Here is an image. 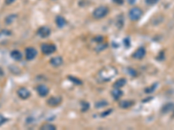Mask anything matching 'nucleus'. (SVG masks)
<instances>
[{
    "mask_svg": "<svg viewBox=\"0 0 174 130\" xmlns=\"http://www.w3.org/2000/svg\"><path fill=\"white\" fill-rule=\"evenodd\" d=\"M117 73H118V71L114 67L106 66L99 71V77L100 80H102L104 82H107V81H110L111 79H112L117 75Z\"/></svg>",
    "mask_w": 174,
    "mask_h": 130,
    "instance_id": "1",
    "label": "nucleus"
},
{
    "mask_svg": "<svg viewBox=\"0 0 174 130\" xmlns=\"http://www.w3.org/2000/svg\"><path fill=\"white\" fill-rule=\"evenodd\" d=\"M108 8L105 5H101V6H99L98 8H96L93 11V17L94 18L96 19H100V18H105L107 14H108Z\"/></svg>",
    "mask_w": 174,
    "mask_h": 130,
    "instance_id": "2",
    "label": "nucleus"
},
{
    "mask_svg": "<svg viewBox=\"0 0 174 130\" xmlns=\"http://www.w3.org/2000/svg\"><path fill=\"white\" fill-rule=\"evenodd\" d=\"M143 14L142 10L139 7H133L129 11V18L132 21H138Z\"/></svg>",
    "mask_w": 174,
    "mask_h": 130,
    "instance_id": "3",
    "label": "nucleus"
},
{
    "mask_svg": "<svg viewBox=\"0 0 174 130\" xmlns=\"http://www.w3.org/2000/svg\"><path fill=\"white\" fill-rule=\"evenodd\" d=\"M41 51L43 54L46 55H50L56 51V46L54 44H50V43H45L42 44L41 46Z\"/></svg>",
    "mask_w": 174,
    "mask_h": 130,
    "instance_id": "4",
    "label": "nucleus"
},
{
    "mask_svg": "<svg viewBox=\"0 0 174 130\" xmlns=\"http://www.w3.org/2000/svg\"><path fill=\"white\" fill-rule=\"evenodd\" d=\"M37 51L36 49L32 48V47H29L26 49L25 51V57L27 60L31 61V60H33L36 57H37Z\"/></svg>",
    "mask_w": 174,
    "mask_h": 130,
    "instance_id": "5",
    "label": "nucleus"
},
{
    "mask_svg": "<svg viewBox=\"0 0 174 130\" xmlns=\"http://www.w3.org/2000/svg\"><path fill=\"white\" fill-rule=\"evenodd\" d=\"M50 34H51V30H50L47 26L40 27V28L37 30V35H38L40 37L46 38V37L49 36Z\"/></svg>",
    "mask_w": 174,
    "mask_h": 130,
    "instance_id": "6",
    "label": "nucleus"
},
{
    "mask_svg": "<svg viewBox=\"0 0 174 130\" xmlns=\"http://www.w3.org/2000/svg\"><path fill=\"white\" fill-rule=\"evenodd\" d=\"M37 93H38V95H39L40 96L43 97V96H46L48 95V93H49V89L47 88L46 85L41 84V85H38V86H37Z\"/></svg>",
    "mask_w": 174,
    "mask_h": 130,
    "instance_id": "7",
    "label": "nucleus"
},
{
    "mask_svg": "<svg viewBox=\"0 0 174 130\" xmlns=\"http://www.w3.org/2000/svg\"><path fill=\"white\" fill-rule=\"evenodd\" d=\"M18 96L21 98V99H27L30 97L31 96V93L30 91L26 89V88H20L18 90Z\"/></svg>",
    "mask_w": 174,
    "mask_h": 130,
    "instance_id": "8",
    "label": "nucleus"
},
{
    "mask_svg": "<svg viewBox=\"0 0 174 130\" xmlns=\"http://www.w3.org/2000/svg\"><path fill=\"white\" fill-rule=\"evenodd\" d=\"M145 49L143 48V47H140L133 54V57L136 58V59H142L145 56Z\"/></svg>",
    "mask_w": 174,
    "mask_h": 130,
    "instance_id": "9",
    "label": "nucleus"
},
{
    "mask_svg": "<svg viewBox=\"0 0 174 130\" xmlns=\"http://www.w3.org/2000/svg\"><path fill=\"white\" fill-rule=\"evenodd\" d=\"M60 102H61V98L60 97H51L47 101L48 105H50L51 107H56L58 104H60Z\"/></svg>",
    "mask_w": 174,
    "mask_h": 130,
    "instance_id": "10",
    "label": "nucleus"
},
{
    "mask_svg": "<svg viewBox=\"0 0 174 130\" xmlns=\"http://www.w3.org/2000/svg\"><path fill=\"white\" fill-rule=\"evenodd\" d=\"M51 64L54 67H58L63 63V59L60 57H55L51 59Z\"/></svg>",
    "mask_w": 174,
    "mask_h": 130,
    "instance_id": "11",
    "label": "nucleus"
},
{
    "mask_svg": "<svg viewBox=\"0 0 174 130\" xmlns=\"http://www.w3.org/2000/svg\"><path fill=\"white\" fill-rule=\"evenodd\" d=\"M111 95H112V96H113V98H114L115 100H118V99H119V98L122 96L123 92L120 90V89L114 88L113 90L111 91Z\"/></svg>",
    "mask_w": 174,
    "mask_h": 130,
    "instance_id": "12",
    "label": "nucleus"
},
{
    "mask_svg": "<svg viewBox=\"0 0 174 130\" xmlns=\"http://www.w3.org/2000/svg\"><path fill=\"white\" fill-rule=\"evenodd\" d=\"M56 24L58 25V27L63 28L66 24V21H65V19L63 17L58 16V17L56 18Z\"/></svg>",
    "mask_w": 174,
    "mask_h": 130,
    "instance_id": "13",
    "label": "nucleus"
},
{
    "mask_svg": "<svg viewBox=\"0 0 174 130\" xmlns=\"http://www.w3.org/2000/svg\"><path fill=\"white\" fill-rule=\"evenodd\" d=\"M11 57L16 61H20L22 59V57H23L22 53L20 51H12V53H11Z\"/></svg>",
    "mask_w": 174,
    "mask_h": 130,
    "instance_id": "14",
    "label": "nucleus"
},
{
    "mask_svg": "<svg viewBox=\"0 0 174 130\" xmlns=\"http://www.w3.org/2000/svg\"><path fill=\"white\" fill-rule=\"evenodd\" d=\"M126 83V80L124 78H122V79H118V81L115 82V83L113 84V87L114 88H118V89H120L122 87H124Z\"/></svg>",
    "mask_w": 174,
    "mask_h": 130,
    "instance_id": "15",
    "label": "nucleus"
},
{
    "mask_svg": "<svg viewBox=\"0 0 174 130\" xmlns=\"http://www.w3.org/2000/svg\"><path fill=\"white\" fill-rule=\"evenodd\" d=\"M133 105V101H122L119 103V107L122 108H128L130 107H132Z\"/></svg>",
    "mask_w": 174,
    "mask_h": 130,
    "instance_id": "16",
    "label": "nucleus"
},
{
    "mask_svg": "<svg viewBox=\"0 0 174 130\" xmlns=\"http://www.w3.org/2000/svg\"><path fill=\"white\" fill-rule=\"evenodd\" d=\"M173 108H174V104L173 103H167L162 108V112L163 113H169Z\"/></svg>",
    "mask_w": 174,
    "mask_h": 130,
    "instance_id": "17",
    "label": "nucleus"
},
{
    "mask_svg": "<svg viewBox=\"0 0 174 130\" xmlns=\"http://www.w3.org/2000/svg\"><path fill=\"white\" fill-rule=\"evenodd\" d=\"M41 130H55L56 129V127L52 124H50V123H47V124H45L43 125L40 128Z\"/></svg>",
    "mask_w": 174,
    "mask_h": 130,
    "instance_id": "18",
    "label": "nucleus"
},
{
    "mask_svg": "<svg viewBox=\"0 0 174 130\" xmlns=\"http://www.w3.org/2000/svg\"><path fill=\"white\" fill-rule=\"evenodd\" d=\"M16 18H17L16 15H11V16H8V17L5 18V23H6L7 24H12V23L16 19Z\"/></svg>",
    "mask_w": 174,
    "mask_h": 130,
    "instance_id": "19",
    "label": "nucleus"
},
{
    "mask_svg": "<svg viewBox=\"0 0 174 130\" xmlns=\"http://www.w3.org/2000/svg\"><path fill=\"white\" fill-rule=\"evenodd\" d=\"M158 86V83H154L152 86H151V87H149V88L148 89H146L145 90V92L146 93H152V92H153L154 90H155V89H156V87Z\"/></svg>",
    "mask_w": 174,
    "mask_h": 130,
    "instance_id": "20",
    "label": "nucleus"
},
{
    "mask_svg": "<svg viewBox=\"0 0 174 130\" xmlns=\"http://www.w3.org/2000/svg\"><path fill=\"white\" fill-rule=\"evenodd\" d=\"M158 1H159V0H145V3L148 5H154L157 3H158Z\"/></svg>",
    "mask_w": 174,
    "mask_h": 130,
    "instance_id": "21",
    "label": "nucleus"
},
{
    "mask_svg": "<svg viewBox=\"0 0 174 130\" xmlns=\"http://www.w3.org/2000/svg\"><path fill=\"white\" fill-rule=\"evenodd\" d=\"M81 104H82V110H83V111L88 110V108H89V104H88V103L85 102H82Z\"/></svg>",
    "mask_w": 174,
    "mask_h": 130,
    "instance_id": "22",
    "label": "nucleus"
},
{
    "mask_svg": "<svg viewBox=\"0 0 174 130\" xmlns=\"http://www.w3.org/2000/svg\"><path fill=\"white\" fill-rule=\"evenodd\" d=\"M69 79H71V82H75V83H77V84H81V83H82L80 80L76 79L75 77H71V76H70V77H69Z\"/></svg>",
    "mask_w": 174,
    "mask_h": 130,
    "instance_id": "23",
    "label": "nucleus"
},
{
    "mask_svg": "<svg viewBox=\"0 0 174 130\" xmlns=\"http://www.w3.org/2000/svg\"><path fill=\"white\" fill-rule=\"evenodd\" d=\"M102 102H103V101H102ZM99 102L96 104V107H97V108H100V107H103V106L107 105V102Z\"/></svg>",
    "mask_w": 174,
    "mask_h": 130,
    "instance_id": "24",
    "label": "nucleus"
},
{
    "mask_svg": "<svg viewBox=\"0 0 174 130\" xmlns=\"http://www.w3.org/2000/svg\"><path fill=\"white\" fill-rule=\"evenodd\" d=\"M5 121V118L2 115H0V126H1Z\"/></svg>",
    "mask_w": 174,
    "mask_h": 130,
    "instance_id": "25",
    "label": "nucleus"
},
{
    "mask_svg": "<svg viewBox=\"0 0 174 130\" xmlns=\"http://www.w3.org/2000/svg\"><path fill=\"white\" fill-rule=\"evenodd\" d=\"M113 2L114 3H116L117 5H123V3H124V0H113Z\"/></svg>",
    "mask_w": 174,
    "mask_h": 130,
    "instance_id": "26",
    "label": "nucleus"
},
{
    "mask_svg": "<svg viewBox=\"0 0 174 130\" xmlns=\"http://www.w3.org/2000/svg\"><path fill=\"white\" fill-rule=\"evenodd\" d=\"M15 1H16V0H5V4L6 5H11L13 2H15Z\"/></svg>",
    "mask_w": 174,
    "mask_h": 130,
    "instance_id": "27",
    "label": "nucleus"
},
{
    "mask_svg": "<svg viewBox=\"0 0 174 130\" xmlns=\"http://www.w3.org/2000/svg\"><path fill=\"white\" fill-rule=\"evenodd\" d=\"M124 42H125V47H126V48L130 47V41L128 42V39H127V38L124 40Z\"/></svg>",
    "mask_w": 174,
    "mask_h": 130,
    "instance_id": "28",
    "label": "nucleus"
},
{
    "mask_svg": "<svg viewBox=\"0 0 174 130\" xmlns=\"http://www.w3.org/2000/svg\"><path fill=\"white\" fill-rule=\"evenodd\" d=\"M127 1H128V3L130 5H134L135 2H136V0H127Z\"/></svg>",
    "mask_w": 174,
    "mask_h": 130,
    "instance_id": "29",
    "label": "nucleus"
},
{
    "mask_svg": "<svg viewBox=\"0 0 174 130\" xmlns=\"http://www.w3.org/2000/svg\"><path fill=\"white\" fill-rule=\"evenodd\" d=\"M111 112V110H109V111H105V113H103V114H102L101 115H102V116H106V115H109V114H110Z\"/></svg>",
    "mask_w": 174,
    "mask_h": 130,
    "instance_id": "30",
    "label": "nucleus"
},
{
    "mask_svg": "<svg viewBox=\"0 0 174 130\" xmlns=\"http://www.w3.org/2000/svg\"><path fill=\"white\" fill-rule=\"evenodd\" d=\"M173 115H174V113H173Z\"/></svg>",
    "mask_w": 174,
    "mask_h": 130,
    "instance_id": "31",
    "label": "nucleus"
}]
</instances>
